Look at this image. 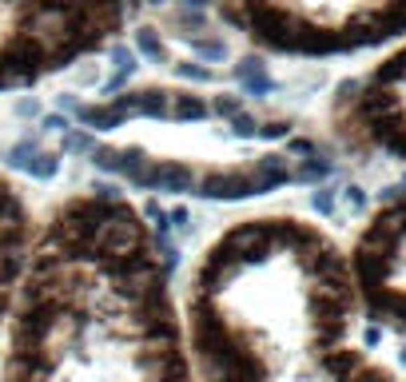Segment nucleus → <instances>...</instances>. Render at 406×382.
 <instances>
[{
    "label": "nucleus",
    "mask_w": 406,
    "mask_h": 382,
    "mask_svg": "<svg viewBox=\"0 0 406 382\" xmlns=\"http://www.w3.org/2000/svg\"><path fill=\"white\" fill-rule=\"evenodd\" d=\"M0 382H199L172 259L128 191L76 187L36 211Z\"/></svg>",
    "instance_id": "nucleus-1"
},
{
    "label": "nucleus",
    "mask_w": 406,
    "mask_h": 382,
    "mask_svg": "<svg viewBox=\"0 0 406 382\" xmlns=\"http://www.w3.org/2000/svg\"><path fill=\"white\" fill-rule=\"evenodd\" d=\"M180 307L199 382H406L355 339L363 303L346 247L295 211L219 227Z\"/></svg>",
    "instance_id": "nucleus-2"
},
{
    "label": "nucleus",
    "mask_w": 406,
    "mask_h": 382,
    "mask_svg": "<svg viewBox=\"0 0 406 382\" xmlns=\"http://www.w3.org/2000/svg\"><path fill=\"white\" fill-rule=\"evenodd\" d=\"M223 28L279 60H351L406 36V0H211Z\"/></svg>",
    "instance_id": "nucleus-3"
},
{
    "label": "nucleus",
    "mask_w": 406,
    "mask_h": 382,
    "mask_svg": "<svg viewBox=\"0 0 406 382\" xmlns=\"http://www.w3.org/2000/svg\"><path fill=\"white\" fill-rule=\"evenodd\" d=\"M135 0H0V92L36 88L108 52Z\"/></svg>",
    "instance_id": "nucleus-4"
},
{
    "label": "nucleus",
    "mask_w": 406,
    "mask_h": 382,
    "mask_svg": "<svg viewBox=\"0 0 406 382\" xmlns=\"http://www.w3.org/2000/svg\"><path fill=\"white\" fill-rule=\"evenodd\" d=\"M334 144L355 160L406 163V36L363 72L339 80L327 104Z\"/></svg>",
    "instance_id": "nucleus-5"
},
{
    "label": "nucleus",
    "mask_w": 406,
    "mask_h": 382,
    "mask_svg": "<svg viewBox=\"0 0 406 382\" xmlns=\"http://www.w3.org/2000/svg\"><path fill=\"white\" fill-rule=\"evenodd\" d=\"M363 319L406 339V184H394L363 215L346 243Z\"/></svg>",
    "instance_id": "nucleus-6"
},
{
    "label": "nucleus",
    "mask_w": 406,
    "mask_h": 382,
    "mask_svg": "<svg viewBox=\"0 0 406 382\" xmlns=\"http://www.w3.org/2000/svg\"><path fill=\"white\" fill-rule=\"evenodd\" d=\"M32 219H36V211L28 207L25 191L8 175H0V334H4L8 303H13L16 291V275H20V263H25Z\"/></svg>",
    "instance_id": "nucleus-7"
}]
</instances>
